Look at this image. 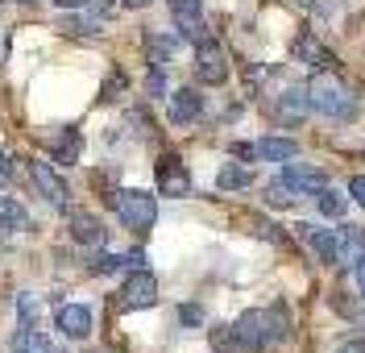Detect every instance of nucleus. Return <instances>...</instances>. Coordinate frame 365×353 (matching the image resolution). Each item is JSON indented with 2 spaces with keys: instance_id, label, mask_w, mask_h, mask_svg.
I'll return each instance as SVG.
<instances>
[{
  "instance_id": "1",
  "label": "nucleus",
  "mask_w": 365,
  "mask_h": 353,
  "mask_svg": "<svg viewBox=\"0 0 365 353\" xmlns=\"http://www.w3.org/2000/svg\"><path fill=\"white\" fill-rule=\"evenodd\" d=\"M307 100H312V108L316 113H324V117L332 121H349L353 117V92H349V83H344L341 75H332V71L324 67L316 71L312 79H307Z\"/></svg>"
},
{
  "instance_id": "2",
  "label": "nucleus",
  "mask_w": 365,
  "mask_h": 353,
  "mask_svg": "<svg viewBox=\"0 0 365 353\" xmlns=\"http://www.w3.org/2000/svg\"><path fill=\"white\" fill-rule=\"evenodd\" d=\"M232 332H237L245 345H278V341H287L291 320H287L282 307H250V312L237 320Z\"/></svg>"
},
{
  "instance_id": "3",
  "label": "nucleus",
  "mask_w": 365,
  "mask_h": 353,
  "mask_svg": "<svg viewBox=\"0 0 365 353\" xmlns=\"http://www.w3.org/2000/svg\"><path fill=\"white\" fill-rule=\"evenodd\" d=\"M113 208H116V216L125 220V229H133V233L154 229V220H158V204H154V195H145V191H116Z\"/></svg>"
},
{
  "instance_id": "4",
  "label": "nucleus",
  "mask_w": 365,
  "mask_h": 353,
  "mask_svg": "<svg viewBox=\"0 0 365 353\" xmlns=\"http://www.w3.org/2000/svg\"><path fill=\"white\" fill-rule=\"evenodd\" d=\"M195 75H200V83H207V88H220L228 79V54L220 42H200L195 46Z\"/></svg>"
},
{
  "instance_id": "5",
  "label": "nucleus",
  "mask_w": 365,
  "mask_h": 353,
  "mask_svg": "<svg viewBox=\"0 0 365 353\" xmlns=\"http://www.w3.org/2000/svg\"><path fill=\"white\" fill-rule=\"evenodd\" d=\"M154 304H158V279L137 266L133 275L125 279V287H120V307L137 312V307H154Z\"/></svg>"
},
{
  "instance_id": "6",
  "label": "nucleus",
  "mask_w": 365,
  "mask_h": 353,
  "mask_svg": "<svg viewBox=\"0 0 365 353\" xmlns=\"http://www.w3.org/2000/svg\"><path fill=\"white\" fill-rule=\"evenodd\" d=\"M170 4V17L179 25L182 38H191L195 46L207 42V25H204V0H166Z\"/></svg>"
},
{
  "instance_id": "7",
  "label": "nucleus",
  "mask_w": 365,
  "mask_h": 353,
  "mask_svg": "<svg viewBox=\"0 0 365 353\" xmlns=\"http://www.w3.org/2000/svg\"><path fill=\"white\" fill-rule=\"evenodd\" d=\"M154 175H158V191L162 195H170V200L191 195V170H187L175 154H162L158 166H154Z\"/></svg>"
},
{
  "instance_id": "8",
  "label": "nucleus",
  "mask_w": 365,
  "mask_h": 353,
  "mask_svg": "<svg viewBox=\"0 0 365 353\" xmlns=\"http://www.w3.org/2000/svg\"><path fill=\"white\" fill-rule=\"evenodd\" d=\"M29 179H34V188L42 191L50 204H58V208L67 204L71 191H67V183L58 179V170H54L50 163H42V158H29Z\"/></svg>"
},
{
  "instance_id": "9",
  "label": "nucleus",
  "mask_w": 365,
  "mask_h": 353,
  "mask_svg": "<svg viewBox=\"0 0 365 353\" xmlns=\"http://www.w3.org/2000/svg\"><path fill=\"white\" fill-rule=\"evenodd\" d=\"M282 183L295 191H312V195H319V191L328 188V175L324 170H316V166H299L295 158L287 163V170H282Z\"/></svg>"
},
{
  "instance_id": "10",
  "label": "nucleus",
  "mask_w": 365,
  "mask_h": 353,
  "mask_svg": "<svg viewBox=\"0 0 365 353\" xmlns=\"http://www.w3.org/2000/svg\"><path fill=\"white\" fill-rule=\"evenodd\" d=\"M166 113H170V121H175V125H191V121L204 113V96L195 92V88H179V92L170 96Z\"/></svg>"
},
{
  "instance_id": "11",
  "label": "nucleus",
  "mask_w": 365,
  "mask_h": 353,
  "mask_svg": "<svg viewBox=\"0 0 365 353\" xmlns=\"http://www.w3.org/2000/svg\"><path fill=\"white\" fill-rule=\"evenodd\" d=\"M58 332L71 337V341H83V337L91 332V307H83V304L58 307Z\"/></svg>"
},
{
  "instance_id": "12",
  "label": "nucleus",
  "mask_w": 365,
  "mask_h": 353,
  "mask_svg": "<svg viewBox=\"0 0 365 353\" xmlns=\"http://www.w3.org/2000/svg\"><path fill=\"white\" fill-rule=\"evenodd\" d=\"M71 237L79 241V245H104V220L100 216H91V212H71Z\"/></svg>"
},
{
  "instance_id": "13",
  "label": "nucleus",
  "mask_w": 365,
  "mask_h": 353,
  "mask_svg": "<svg viewBox=\"0 0 365 353\" xmlns=\"http://www.w3.org/2000/svg\"><path fill=\"white\" fill-rule=\"evenodd\" d=\"M303 229H307L312 250H316L328 266H336V262H341V229H312V225H303Z\"/></svg>"
},
{
  "instance_id": "14",
  "label": "nucleus",
  "mask_w": 365,
  "mask_h": 353,
  "mask_svg": "<svg viewBox=\"0 0 365 353\" xmlns=\"http://www.w3.org/2000/svg\"><path fill=\"white\" fill-rule=\"evenodd\" d=\"M257 158H266V163H291V158H299V141L295 138H262L257 141Z\"/></svg>"
},
{
  "instance_id": "15",
  "label": "nucleus",
  "mask_w": 365,
  "mask_h": 353,
  "mask_svg": "<svg viewBox=\"0 0 365 353\" xmlns=\"http://www.w3.org/2000/svg\"><path fill=\"white\" fill-rule=\"evenodd\" d=\"M361 254H365V233L357 225H344L341 229V262L336 266H357Z\"/></svg>"
},
{
  "instance_id": "16",
  "label": "nucleus",
  "mask_w": 365,
  "mask_h": 353,
  "mask_svg": "<svg viewBox=\"0 0 365 353\" xmlns=\"http://www.w3.org/2000/svg\"><path fill=\"white\" fill-rule=\"evenodd\" d=\"M312 108V100H307V88L299 92V88H291V92L278 96V117L282 121H303V113Z\"/></svg>"
},
{
  "instance_id": "17",
  "label": "nucleus",
  "mask_w": 365,
  "mask_h": 353,
  "mask_svg": "<svg viewBox=\"0 0 365 353\" xmlns=\"http://www.w3.org/2000/svg\"><path fill=\"white\" fill-rule=\"evenodd\" d=\"M253 183V170L250 166H237V163H225L220 175H216V188L220 191H237V188H250Z\"/></svg>"
},
{
  "instance_id": "18",
  "label": "nucleus",
  "mask_w": 365,
  "mask_h": 353,
  "mask_svg": "<svg viewBox=\"0 0 365 353\" xmlns=\"http://www.w3.org/2000/svg\"><path fill=\"white\" fill-rule=\"evenodd\" d=\"M295 54L299 58H303V63H312V67H328V63H332V54H328V46H319L316 38H312V34H303V38H299L295 42Z\"/></svg>"
},
{
  "instance_id": "19",
  "label": "nucleus",
  "mask_w": 365,
  "mask_h": 353,
  "mask_svg": "<svg viewBox=\"0 0 365 353\" xmlns=\"http://www.w3.org/2000/svg\"><path fill=\"white\" fill-rule=\"evenodd\" d=\"M46 349H50V341H46V337L34 329V324L13 337V353H46Z\"/></svg>"
},
{
  "instance_id": "20",
  "label": "nucleus",
  "mask_w": 365,
  "mask_h": 353,
  "mask_svg": "<svg viewBox=\"0 0 365 353\" xmlns=\"http://www.w3.org/2000/svg\"><path fill=\"white\" fill-rule=\"evenodd\" d=\"M54 154H58L63 166H71L75 158H79V133H75V129H63V133L54 138Z\"/></svg>"
},
{
  "instance_id": "21",
  "label": "nucleus",
  "mask_w": 365,
  "mask_h": 353,
  "mask_svg": "<svg viewBox=\"0 0 365 353\" xmlns=\"http://www.w3.org/2000/svg\"><path fill=\"white\" fill-rule=\"evenodd\" d=\"M0 220H4L9 229H29V212H25L13 195H4V200H0Z\"/></svg>"
},
{
  "instance_id": "22",
  "label": "nucleus",
  "mask_w": 365,
  "mask_h": 353,
  "mask_svg": "<svg viewBox=\"0 0 365 353\" xmlns=\"http://www.w3.org/2000/svg\"><path fill=\"white\" fill-rule=\"evenodd\" d=\"M63 29H67V34H100V29H104V17H100V13H83V17H67V21H63Z\"/></svg>"
},
{
  "instance_id": "23",
  "label": "nucleus",
  "mask_w": 365,
  "mask_h": 353,
  "mask_svg": "<svg viewBox=\"0 0 365 353\" xmlns=\"http://www.w3.org/2000/svg\"><path fill=\"white\" fill-rule=\"evenodd\" d=\"M344 208H349V200H344V195H336L332 188H324V191H319V212H324V216L341 220V216H344Z\"/></svg>"
},
{
  "instance_id": "24",
  "label": "nucleus",
  "mask_w": 365,
  "mask_h": 353,
  "mask_svg": "<svg viewBox=\"0 0 365 353\" xmlns=\"http://www.w3.org/2000/svg\"><path fill=\"white\" fill-rule=\"evenodd\" d=\"M266 204H274V208H291V204H295V188H287L282 179L270 183V188H266Z\"/></svg>"
},
{
  "instance_id": "25",
  "label": "nucleus",
  "mask_w": 365,
  "mask_h": 353,
  "mask_svg": "<svg viewBox=\"0 0 365 353\" xmlns=\"http://www.w3.org/2000/svg\"><path fill=\"white\" fill-rule=\"evenodd\" d=\"M125 266V254H96V258L88 262L91 275H113V270H120Z\"/></svg>"
},
{
  "instance_id": "26",
  "label": "nucleus",
  "mask_w": 365,
  "mask_h": 353,
  "mask_svg": "<svg viewBox=\"0 0 365 353\" xmlns=\"http://www.w3.org/2000/svg\"><path fill=\"white\" fill-rule=\"evenodd\" d=\"M349 195L365 208V175H353V179H349Z\"/></svg>"
},
{
  "instance_id": "27",
  "label": "nucleus",
  "mask_w": 365,
  "mask_h": 353,
  "mask_svg": "<svg viewBox=\"0 0 365 353\" xmlns=\"http://www.w3.org/2000/svg\"><path fill=\"white\" fill-rule=\"evenodd\" d=\"M336 353H365V337H353V341L336 345Z\"/></svg>"
},
{
  "instance_id": "28",
  "label": "nucleus",
  "mask_w": 365,
  "mask_h": 353,
  "mask_svg": "<svg viewBox=\"0 0 365 353\" xmlns=\"http://www.w3.org/2000/svg\"><path fill=\"white\" fill-rule=\"evenodd\" d=\"M162 88H166V79H162V71L154 67V71H150V92H154V96H162Z\"/></svg>"
},
{
  "instance_id": "29",
  "label": "nucleus",
  "mask_w": 365,
  "mask_h": 353,
  "mask_svg": "<svg viewBox=\"0 0 365 353\" xmlns=\"http://www.w3.org/2000/svg\"><path fill=\"white\" fill-rule=\"evenodd\" d=\"M179 316L187 320V324H200V320H204V312H200V307H182Z\"/></svg>"
},
{
  "instance_id": "30",
  "label": "nucleus",
  "mask_w": 365,
  "mask_h": 353,
  "mask_svg": "<svg viewBox=\"0 0 365 353\" xmlns=\"http://www.w3.org/2000/svg\"><path fill=\"white\" fill-rule=\"evenodd\" d=\"M0 183H13V166L4 158V150H0Z\"/></svg>"
},
{
  "instance_id": "31",
  "label": "nucleus",
  "mask_w": 365,
  "mask_h": 353,
  "mask_svg": "<svg viewBox=\"0 0 365 353\" xmlns=\"http://www.w3.org/2000/svg\"><path fill=\"white\" fill-rule=\"evenodd\" d=\"M353 270H357V287H361V291H365V254H361V258H357V266H353Z\"/></svg>"
},
{
  "instance_id": "32",
  "label": "nucleus",
  "mask_w": 365,
  "mask_h": 353,
  "mask_svg": "<svg viewBox=\"0 0 365 353\" xmlns=\"http://www.w3.org/2000/svg\"><path fill=\"white\" fill-rule=\"evenodd\" d=\"M58 9H83V4H91V0H54Z\"/></svg>"
},
{
  "instance_id": "33",
  "label": "nucleus",
  "mask_w": 365,
  "mask_h": 353,
  "mask_svg": "<svg viewBox=\"0 0 365 353\" xmlns=\"http://www.w3.org/2000/svg\"><path fill=\"white\" fill-rule=\"evenodd\" d=\"M125 4H129V9H145V4H150V0H125Z\"/></svg>"
},
{
  "instance_id": "34",
  "label": "nucleus",
  "mask_w": 365,
  "mask_h": 353,
  "mask_svg": "<svg viewBox=\"0 0 365 353\" xmlns=\"http://www.w3.org/2000/svg\"><path fill=\"white\" fill-rule=\"evenodd\" d=\"M295 4H316V0H295Z\"/></svg>"
},
{
  "instance_id": "35",
  "label": "nucleus",
  "mask_w": 365,
  "mask_h": 353,
  "mask_svg": "<svg viewBox=\"0 0 365 353\" xmlns=\"http://www.w3.org/2000/svg\"><path fill=\"white\" fill-rule=\"evenodd\" d=\"M46 353H63V349H54V345H50V349H46Z\"/></svg>"
},
{
  "instance_id": "36",
  "label": "nucleus",
  "mask_w": 365,
  "mask_h": 353,
  "mask_svg": "<svg viewBox=\"0 0 365 353\" xmlns=\"http://www.w3.org/2000/svg\"><path fill=\"white\" fill-rule=\"evenodd\" d=\"M0 4H9V0H0Z\"/></svg>"
}]
</instances>
